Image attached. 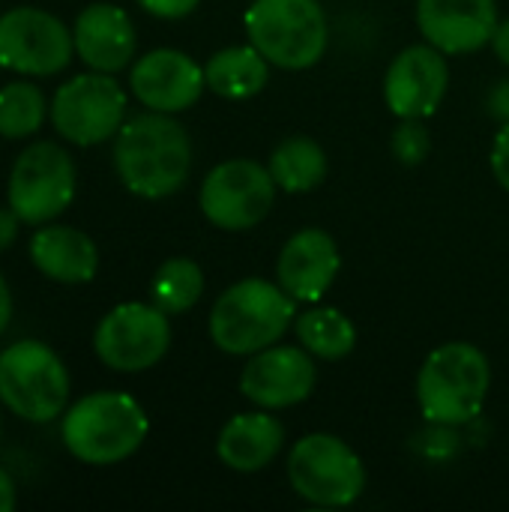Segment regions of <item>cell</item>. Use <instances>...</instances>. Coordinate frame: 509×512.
<instances>
[{"label": "cell", "mask_w": 509, "mask_h": 512, "mask_svg": "<svg viewBox=\"0 0 509 512\" xmlns=\"http://www.w3.org/2000/svg\"><path fill=\"white\" fill-rule=\"evenodd\" d=\"M114 171L132 195L162 201L189 180L192 138L174 114L129 117L114 135Z\"/></svg>", "instance_id": "1"}, {"label": "cell", "mask_w": 509, "mask_h": 512, "mask_svg": "<svg viewBox=\"0 0 509 512\" xmlns=\"http://www.w3.org/2000/svg\"><path fill=\"white\" fill-rule=\"evenodd\" d=\"M297 300L267 279H240L225 288L210 309V339L222 354L252 357L294 327Z\"/></svg>", "instance_id": "2"}, {"label": "cell", "mask_w": 509, "mask_h": 512, "mask_svg": "<svg viewBox=\"0 0 509 512\" xmlns=\"http://www.w3.org/2000/svg\"><path fill=\"white\" fill-rule=\"evenodd\" d=\"M147 411L120 390H99L63 411V447L84 465H117L147 441Z\"/></svg>", "instance_id": "3"}, {"label": "cell", "mask_w": 509, "mask_h": 512, "mask_svg": "<svg viewBox=\"0 0 509 512\" xmlns=\"http://www.w3.org/2000/svg\"><path fill=\"white\" fill-rule=\"evenodd\" d=\"M492 387L489 357L471 342L435 348L417 372V402L435 426H465L480 417Z\"/></svg>", "instance_id": "4"}, {"label": "cell", "mask_w": 509, "mask_h": 512, "mask_svg": "<svg viewBox=\"0 0 509 512\" xmlns=\"http://www.w3.org/2000/svg\"><path fill=\"white\" fill-rule=\"evenodd\" d=\"M243 27L270 66L291 72L315 66L330 42L327 15L318 0H252Z\"/></svg>", "instance_id": "5"}, {"label": "cell", "mask_w": 509, "mask_h": 512, "mask_svg": "<svg viewBox=\"0 0 509 512\" xmlns=\"http://www.w3.org/2000/svg\"><path fill=\"white\" fill-rule=\"evenodd\" d=\"M0 402L27 423H51L66 411L69 372L54 348L36 339L0 351Z\"/></svg>", "instance_id": "6"}, {"label": "cell", "mask_w": 509, "mask_h": 512, "mask_svg": "<svg viewBox=\"0 0 509 512\" xmlns=\"http://www.w3.org/2000/svg\"><path fill=\"white\" fill-rule=\"evenodd\" d=\"M291 489L312 507L339 510L360 501L366 489V468L354 447L330 432L300 438L288 453Z\"/></svg>", "instance_id": "7"}, {"label": "cell", "mask_w": 509, "mask_h": 512, "mask_svg": "<svg viewBox=\"0 0 509 512\" xmlns=\"http://www.w3.org/2000/svg\"><path fill=\"white\" fill-rule=\"evenodd\" d=\"M75 198V162L54 141H36L18 153L9 183L6 201L27 225L54 222Z\"/></svg>", "instance_id": "8"}, {"label": "cell", "mask_w": 509, "mask_h": 512, "mask_svg": "<svg viewBox=\"0 0 509 512\" xmlns=\"http://www.w3.org/2000/svg\"><path fill=\"white\" fill-rule=\"evenodd\" d=\"M51 123L63 141L93 147L117 135L126 117V93L108 72H87L57 87L48 105Z\"/></svg>", "instance_id": "9"}, {"label": "cell", "mask_w": 509, "mask_h": 512, "mask_svg": "<svg viewBox=\"0 0 509 512\" xmlns=\"http://www.w3.org/2000/svg\"><path fill=\"white\" fill-rule=\"evenodd\" d=\"M276 180L255 159H228L210 168L198 201L210 225L222 231H249L267 219L276 201Z\"/></svg>", "instance_id": "10"}, {"label": "cell", "mask_w": 509, "mask_h": 512, "mask_svg": "<svg viewBox=\"0 0 509 512\" xmlns=\"http://www.w3.org/2000/svg\"><path fill=\"white\" fill-rule=\"evenodd\" d=\"M171 315L153 303L114 306L93 333L96 357L114 372L153 369L171 348Z\"/></svg>", "instance_id": "11"}, {"label": "cell", "mask_w": 509, "mask_h": 512, "mask_svg": "<svg viewBox=\"0 0 509 512\" xmlns=\"http://www.w3.org/2000/svg\"><path fill=\"white\" fill-rule=\"evenodd\" d=\"M75 51L72 30L39 6H15L0 15V66L27 78L57 75Z\"/></svg>", "instance_id": "12"}, {"label": "cell", "mask_w": 509, "mask_h": 512, "mask_svg": "<svg viewBox=\"0 0 509 512\" xmlns=\"http://www.w3.org/2000/svg\"><path fill=\"white\" fill-rule=\"evenodd\" d=\"M315 357L303 345H270L252 354L240 375V393L267 411H282L306 402L315 390Z\"/></svg>", "instance_id": "13"}, {"label": "cell", "mask_w": 509, "mask_h": 512, "mask_svg": "<svg viewBox=\"0 0 509 512\" xmlns=\"http://www.w3.org/2000/svg\"><path fill=\"white\" fill-rule=\"evenodd\" d=\"M447 87H450L447 54L429 42L408 45L387 66L384 102L399 120H408V117L429 120L441 108Z\"/></svg>", "instance_id": "14"}, {"label": "cell", "mask_w": 509, "mask_h": 512, "mask_svg": "<svg viewBox=\"0 0 509 512\" xmlns=\"http://www.w3.org/2000/svg\"><path fill=\"white\" fill-rule=\"evenodd\" d=\"M129 87L147 111L180 114L192 108L207 90L204 66H198L186 51L156 48L135 60L129 72Z\"/></svg>", "instance_id": "15"}, {"label": "cell", "mask_w": 509, "mask_h": 512, "mask_svg": "<svg viewBox=\"0 0 509 512\" xmlns=\"http://www.w3.org/2000/svg\"><path fill=\"white\" fill-rule=\"evenodd\" d=\"M417 27L447 57L474 54L498 30L495 0H417Z\"/></svg>", "instance_id": "16"}, {"label": "cell", "mask_w": 509, "mask_h": 512, "mask_svg": "<svg viewBox=\"0 0 509 512\" xmlns=\"http://www.w3.org/2000/svg\"><path fill=\"white\" fill-rule=\"evenodd\" d=\"M342 270L339 243L324 228H303L291 234L276 261V282L297 303H318Z\"/></svg>", "instance_id": "17"}, {"label": "cell", "mask_w": 509, "mask_h": 512, "mask_svg": "<svg viewBox=\"0 0 509 512\" xmlns=\"http://www.w3.org/2000/svg\"><path fill=\"white\" fill-rule=\"evenodd\" d=\"M78 57L96 72H120L132 63L138 36L126 9L114 3H90L78 12L72 27Z\"/></svg>", "instance_id": "18"}, {"label": "cell", "mask_w": 509, "mask_h": 512, "mask_svg": "<svg viewBox=\"0 0 509 512\" xmlns=\"http://www.w3.org/2000/svg\"><path fill=\"white\" fill-rule=\"evenodd\" d=\"M282 447H285V426L267 408L234 414L216 438L219 462L237 474L264 471L282 453Z\"/></svg>", "instance_id": "19"}, {"label": "cell", "mask_w": 509, "mask_h": 512, "mask_svg": "<svg viewBox=\"0 0 509 512\" xmlns=\"http://www.w3.org/2000/svg\"><path fill=\"white\" fill-rule=\"evenodd\" d=\"M30 261L33 267L60 285H84L99 270L96 243L69 225H42L30 237Z\"/></svg>", "instance_id": "20"}, {"label": "cell", "mask_w": 509, "mask_h": 512, "mask_svg": "<svg viewBox=\"0 0 509 512\" xmlns=\"http://www.w3.org/2000/svg\"><path fill=\"white\" fill-rule=\"evenodd\" d=\"M204 81H207V90L222 99H231V102L252 99L270 81V60L252 42L228 45L207 60Z\"/></svg>", "instance_id": "21"}, {"label": "cell", "mask_w": 509, "mask_h": 512, "mask_svg": "<svg viewBox=\"0 0 509 512\" xmlns=\"http://www.w3.org/2000/svg\"><path fill=\"white\" fill-rule=\"evenodd\" d=\"M276 186L288 195H303L312 192L315 186L324 183L327 177V153L315 138L294 135L276 144L267 162Z\"/></svg>", "instance_id": "22"}, {"label": "cell", "mask_w": 509, "mask_h": 512, "mask_svg": "<svg viewBox=\"0 0 509 512\" xmlns=\"http://www.w3.org/2000/svg\"><path fill=\"white\" fill-rule=\"evenodd\" d=\"M297 342L315 357V360H342L357 345V327L354 321L333 309V306H315L294 321Z\"/></svg>", "instance_id": "23"}, {"label": "cell", "mask_w": 509, "mask_h": 512, "mask_svg": "<svg viewBox=\"0 0 509 512\" xmlns=\"http://www.w3.org/2000/svg\"><path fill=\"white\" fill-rule=\"evenodd\" d=\"M204 294V273L192 258H168L150 282V303L165 315L189 312Z\"/></svg>", "instance_id": "24"}, {"label": "cell", "mask_w": 509, "mask_h": 512, "mask_svg": "<svg viewBox=\"0 0 509 512\" xmlns=\"http://www.w3.org/2000/svg\"><path fill=\"white\" fill-rule=\"evenodd\" d=\"M45 96L33 81H9L0 87V138H30L45 120Z\"/></svg>", "instance_id": "25"}, {"label": "cell", "mask_w": 509, "mask_h": 512, "mask_svg": "<svg viewBox=\"0 0 509 512\" xmlns=\"http://www.w3.org/2000/svg\"><path fill=\"white\" fill-rule=\"evenodd\" d=\"M390 150L408 168L426 162L432 153V132L426 126V120H420V117L399 120V126L393 129V138H390Z\"/></svg>", "instance_id": "26"}, {"label": "cell", "mask_w": 509, "mask_h": 512, "mask_svg": "<svg viewBox=\"0 0 509 512\" xmlns=\"http://www.w3.org/2000/svg\"><path fill=\"white\" fill-rule=\"evenodd\" d=\"M201 0H138V6L156 18H165V21H177V18H186L198 9Z\"/></svg>", "instance_id": "27"}, {"label": "cell", "mask_w": 509, "mask_h": 512, "mask_svg": "<svg viewBox=\"0 0 509 512\" xmlns=\"http://www.w3.org/2000/svg\"><path fill=\"white\" fill-rule=\"evenodd\" d=\"M492 174L501 183V189L509 192V123H501L495 144H492Z\"/></svg>", "instance_id": "28"}, {"label": "cell", "mask_w": 509, "mask_h": 512, "mask_svg": "<svg viewBox=\"0 0 509 512\" xmlns=\"http://www.w3.org/2000/svg\"><path fill=\"white\" fill-rule=\"evenodd\" d=\"M486 105H489V114H492L495 120L509 123V78L498 81V84L489 90V99H486Z\"/></svg>", "instance_id": "29"}, {"label": "cell", "mask_w": 509, "mask_h": 512, "mask_svg": "<svg viewBox=\"0 0 509 512\" xmlns=\"http://www.w3.org/2000/svg\"><path fill=\"white\" fill-rule=\"evenodd\" d=\"M18 213L12 207H0V255L15 243L18 237Z\"/></svg>", "instance_id": "30"}, {"label": "cell", "mask_w": 509, "mask_h": 512, "mask_svg": "<svg viewBox=\"0 0 509 512\" xmlns=\"http://www.w3.org/2000/svg\"><path fill=\"white\" fill-rule=\"evenodd\" d=\"M18 504V495H15V480L0 468V512L15 510Z\"/></svg>", "instance_id": "31"}, {"label": "cell", "mask_w": 509, "mask_h": 512, "mask_svg": "<svg viewBox=\"0 0 509 512\" xmlns=\"http://www.w3.org/2000/svg\"><path fill=\"white\" fill-rule=\"evenodd\" d=\"M492 48H495V54H498V60L509 66V18L507 21H498V30H495V36H492Z\"/></svg>", "instance_id": "32"}, {"label": "cell", "mask_w": 509, "mask_h": 512, "mask_svg": "<svg viewBox=\"0 0 509 512\" xmlns=\"http://www.w3.org/2000/svg\"><path fill=\"white\" fill-rule=\"evenodd\" d=\"M9 321H12V291H9L6 279L0 276V336L6 333Z\"/></svg>", "instance_id": "33"}, {"label": "cell", "mask_w": 509, "mask_h": 512, "mask_svg": "<svg viewBox=\"0 0 509 512\" xmlns=\"http://www.w3.org/2000/svg\"><path fill=\"white\" fill-rule=\"evenodd\" d=\"M0 429H3V423H0Z\"/></svg>", "instance_id": "34"}, {"label": "cell", "mask_w": 509, "mask_h": 512, "mask_svg": "<svg viewBox=\"0 0 509 512\" xmlns=\"http://www.w3.org/2000/svg\"><path fill=\"white\" fill-rule=\"evenodd\" d=\"M0 69H3V66H0Z\"/></svg>", "instance_id": "35"}]
</instances>
